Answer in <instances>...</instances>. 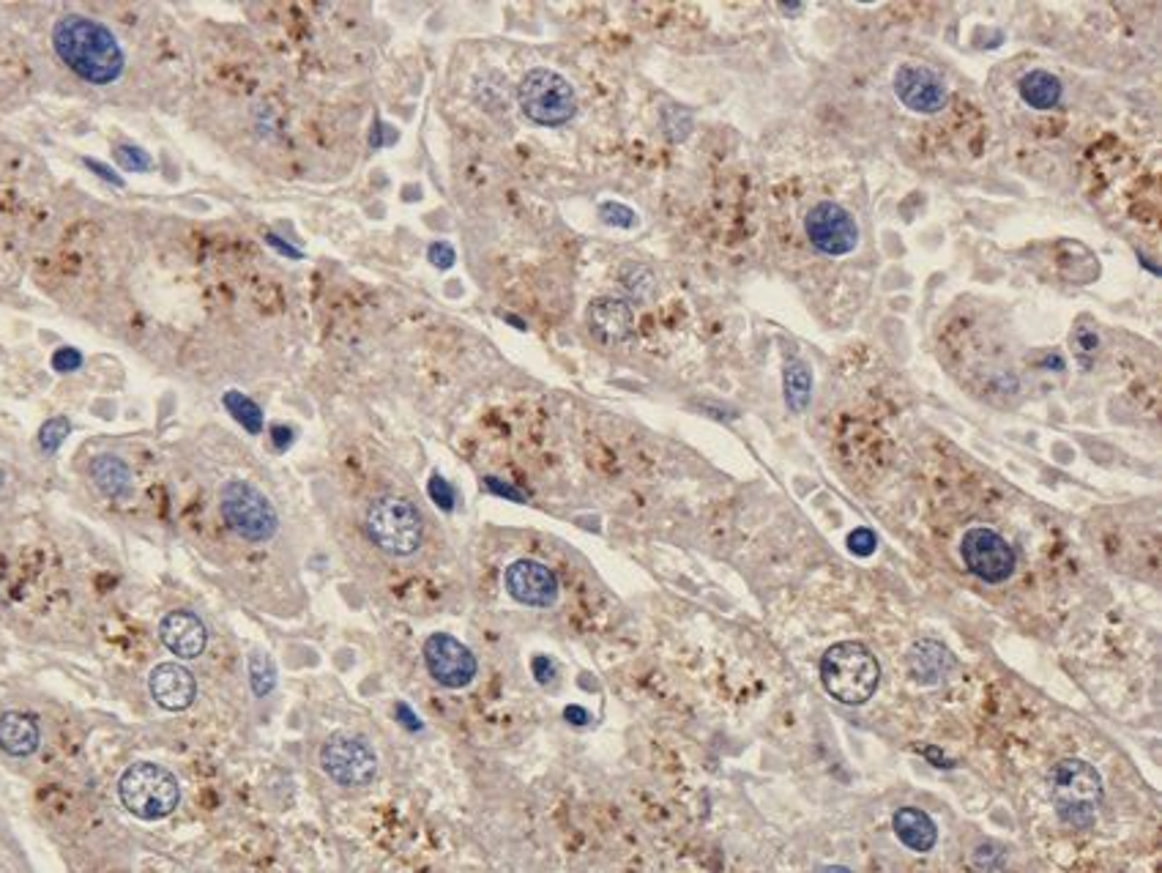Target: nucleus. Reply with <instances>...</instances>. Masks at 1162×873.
<instances>
[{
    "label": "nucleus",
    "instance_id": "obj_1",
    "mask_svg": "<svg viewBox=\"0 0 1162 873\" xmlns=\"http://www.w3.org/2000/svg\"><path fill=\"white\" fill-rule=\"evenodd\" d=\"M53 50L79 79L110 85L127 69V55L116 33L85 14H64L53 28Z\"/></svg>",
    "mask_w": 1162,
    "mask_h": 873
},
{
    "label": "nucleus",
    "instance_id": "obj_2",
    "mask_svg": "<svg viewBox=\"0 0 1162 873\" xmlns=\"http://www.w3.org/2000/svg\"><path fill=\"white\" fill-rule=\"evenodd\" d=\"M821 682L832 699L848 707H859L876 696L878 682H881V666L865 644L843 640V644L826 649L821 657Z\"/></svg>",
    "mask_w": 1162,
    "mask_h": 873
},
{
    "label": "nucleus",
    "instance_id": "obj_3",
    "mask_svg": "<svg viewBox=\"0 0 1162 873\" xmlns=\"http://www.w3.org/2000/svg\"><path fill=\"white\" fill-rule=\"evenodd\" d=\"M1103 778L1092 764L1064 758L1051 773V799L1058 819L1075 830H1088L1103 805Z\"/></svg>",
    "mask_w": 1162,
    "mask_h": 873
},
{
    "label": "nucleus",
    "instance_id": "obj_4",
    "mask_svg": "<svg viewBox=\"0 0 1162 873\" xmlns=\"http://www.w3.org/2000/svg\"><path fill=\"white\" fill-rule=\"evenodd\" d=\"M123 808L143 821L167 819L181 802V786L170 769L151 762H138L118 780Z\"/></svg>",
    "mask_w": 1162,
    "mask_h": 873
},
{
    "label": "nucleus",
    "instance_id": "obj_5",
    "mask_svg": "<svg viewBox=\"0 0 1162 873\" xmlns=\"http://www.w3.org/2000/svg\"><path fill=\"white\" fill-rule=\"evenodd\" d=\"M367 535L381 551L391 556H411L424 540V524L419 509L408 498L381 496L367 509Z\"/></svg>",
    "mask_w": 1162,
    "mask_h": 873
},
{
    "label": "nucleus",
    "instance_id": "obj_6",
    "mask_svg": "<svg viewBox=\"0 0 1162 873\" xmlns=\"http://www.w3.org/2000/svg\"><path fill=\"white\" fill-rule=\"evenodd\" d=\"M219 513L228 529L247 542H269L280 529V518L269 498L243 479L225 482L219 491Z\"/></svg>",
    "mask_w": 1162,
    "mask_h": 873
},
{
    "label": "nucleus",
    "instance_id": "obj_7",
    "mask_svg": "<svg viewBox=\"0 0 1162 873\" xmlns=\"http://www.w3.org/2000/svg\"><path fill=\"white\" fill-rule=\"evenodd\" d=\"M518 99L525 116L540 127H564L577 112V96L569 79L550 69H531L520 83Z\"/></svg>",
    "mask_w": 1162,
    "mask_h": 873
},
{
    "label": "nucleus",
    "instance_id": "obj_8",
    "mask_svg": "<svg viewBox=\"0 0 1162 873\" xmlns=\"http://www.w3.org/2000/svg\"><path fill=\"white\" fill-rule=\"evenodd\" d=\"M321 767L334 784L354 789V786H367L376 778L378 756L365 736L337 731L323 742Z\"/></svg>",
    "mask_w": 1162,
    "mask_h": 873
},
{
    "label": "nucleus",
    "instance_id": "obj_9",
    "mask_svg": "<svg viewBox=\"0 0 1162 873\" xmlns=\"http://www.w3.org/2000/svg\"><path fill=\"white\" fill-rule=\"evenodd\" d=\"M963 564L968 567L971 575H977L985 583H1004L1018 567V556L1012 546L993 529H968L960 540Z\"/></svg>",
    "mask_w": 1162,
    "mask_h": 873
},
{
    "label": "nucleus",
    "instance_id": "obj_10",
    "mask_svg": "<svg viewBox=\"0 0 1162 873\" xmlns=\"http://www.w3.org/2000/svg\"><path fill=\"white\" fill-rule=\"evenodd\" d=\"M804 234H807L810 244L818 252L832 255V258L854 252L856 244H859V225H856L851 212H846L840 203L832 201L810 208L807 217H804Z\"/></svg>",
    "mask_w": 1162,
    "mask_h": 873
},
{
    "label": "nucleus",
    "instance_id": "obj_11",
    "mask_svg": "<svg viewBox=\"0 0 1162 873\" xmlns=\"http://www.w3.org/2000/svg\"><path fill=\"white\" fill-rule=\"evenodd\" d=\"M424 662L441 688L460 690L476 677L474 651L449 633H433L424 640Z\"/></svg>",
    "mask_w": 1162,
    "mask_h": 873
},
{
    "label": "nucleus",
    "instance_id": "obj_12",
    "mask_svg": "<svg viewBox=\"0 0 1162 873\" xmlns=\"http://www.w3.org/2000/svg\"><path fill=\"white\" fill-rule=\"evenodd\" d=\"M894 94L909 110L922 116H935L949 101L944 79L922 64H903L894 72Z\"/></svg>",
    "mask_w": 1162,
    "mask_h": 873
},
{
    "label": "nucleus",
    "instance_id": "obj_13",
    "mask_svg": "<svg viewBox=\"0 0 1162 873\" xmlns=\"http://www.w3.org/2000/svg\"><path fill=\"white\" fill-rule=\"evenodd\" d=\"M503 583H507V592L529 608H550L558 600V578L542 561H512L507 567Z\"/></svg>",
    "mask_w": 1162,
    "mask_h": 873
},
{
    "label": "nucleus",
    "instance_id": "obj_14",
    "mask_svg": "<svg viewBox=\"0 0 1162 873\" xmlns=\"http://www.w3.org/2000/svg\"><path fill=\"white\" fill-rule=\"evenodd\" d=\"M149 690L162 710L184 712L189 710L192 701H195L197 682L189 668L178 666V662H162V666H156L154 671H151Z\"/></svg>",
    "mask_w": 1162,
    "mask_h": 873
},
{
    "label": "nucleus",
    "instance_id": "obj_15",
    "mask_svg": "<svg viewBox=\"0 0 1162 873\" xmlns=\"http://www.w3.org/2000/svg\"><path fill=\"white\" fill-rule=\"evenodd\" d=\"M588 332L597 343L602 345H623L632 340L634 334V317L627 302L613 297H605L591 302L586 313Z\"/></svg>",
    "mask_w": 1162,
    "mask_h": 873
},
{
    "label": "nucleus",
    "instance_id": "obj_16",
    "mask_svg": "<svg viewBox=\"0 0 1162 873\" xmlns=\"http://www.w3.org/2000/svg\"><path fill=\"white\" fill-rule=\"evenodd\" d=\"M159 638L181 660H195L208 644L206 625L192 611H170L159 625Z\"/></svg>",
    "mask_w": 1162,
    "mask_h": 873
},
{
    "label": "nucleus",
    "instance_id": "obj_17",
    "mask_svg": "<svg viewBox=\"0 0 1162 873\" xmlns=\"http://www.w3.org/2000/svg\"><path fill=\"white\" fill-rule=\"evenodd\" d=\"M42 731L33 714L28 712H3L0 714V751L11 758H25L39 751Z\"/></svg>",
    "mask_w": 1162,
    "mask_h": 873
},
{
    "label": "nucleus",
    "instance_id": "obj_18",
    "mask_svg": "<svg viewBox=\"0 0 1162 873\" xmlns=\"http://www.w3.org/2000/svg\"><path fill=\"white\" fill-rule=\"evenodd\" d=\"M911 677L920 685H938L955 668V657L938 640H916L909 651Z\"/></svg>",
    "mask_w": 1162,
    "mask_h": 873
},
{
    "label": "nucleus",
    "instance_id": "obj_19",
    "mask_svg": "<svg viewBox=\"0 0 1162 873\" xmlns=\"http://www.w3.org/2000/svg\"><path fill=\"white\" fill-rule=\"evenodd\" d=\"M894 836L900 838L903 847H909L911 852L925 854L935 847L938 841V827L930 819L925 810L920 808H900L892 819Z\"/></svg>",
    "mask_w": 1162,
    "mask_h": 873
},
{
    "label": "nucleus",
    "instance_id": "obj_20",
    "mask_svg": "<svg viewBox=\"0 0 1162 873\" xmlns=\"http://www.w3.org/2000/svg\"><path fill=\"white\" fill-rule=\"evenodd\" d=\"M90 479L107 498H127L132 493V472L118 455H99L90 461Z\"/></svg>",
    "mask_w": 1162,
    "mask_h": 873
},
{
    "label": "nucleus",
    "instance_id": "obj_21",
    "mask_svg": "<svg viewBox=\"0 0 1162 873\" xmlns=\"http://www.w3.org/2000/svg\"><path fill=\"white\" fill-rule=\"evenodd\" d=\"M1018 90L1020 99L1029 107H1034V110H1053V107H1058V101H1062L1064 96L1062 79L1045 69H1031L1029 75L1020 77Z\"/></svg>",
    "mask_w": 1162,
    "mask_h": 873
},
{
    "label": "nucleus",
    "instance_id": "obj_22",
    "mask_svg": "<svg viewBox=\"0 0 1162 873\" xmlns=\"http://www.w3.org/2000/svg\"><path fill=\"white\" fill-rule=\"evenodd\" d=\"M810 397H813V376H810L807 365L802 362H793L785 370V400L788 406L796 413H802L810 406Z\"/></svg>",
    "mask_w": 1162,
    "mask_h": 873
},
{
    "label": "nucleus",
    "instance_id": "obj_23",
    "mask_svg": "<svg viewBox=\"0 0 1162 873\" xmlns=\"http://www.w3.org/2000/svg\"><path fill=\"white\" fill-rule=\"evenodd\" d=\"M222 402H225V408L232 413V419H236V422L241 424L247 433L258 435L260 430H263V411H260V406L252 400V397H247L232 389V392H225Z\"/></svg>",
    "mask_w": 1162,
    "mask_h": 873
},
{
    "label": "nucleus",
    "instance_id": "obj_24",
    "mask_svg": "<svg viewBox=\"0 0 1162 873\" xmlns=\"http://www.w3.org/2000/svg\"><path fill=\"white\" fill-rule=\"evenodd\" d=\"M249 682H252V690L258 699H265V696L274 690L276 668L274 660H271L263 649H254L252 655H249Z\"/></svg>",
    "mask_w": 1162,
    "mask_h": 873
},
{
    "label": "nucleus",
    "instance_id": "obj_25",
    "mask_svg": "<svg viewBox=\"0 0 1162 873\" xmlns=\"http://www.w3.org/2000/svg\"><path fill=\"white\" fill-rule=\"evenodd\" d=\"M69 433H72V424L66 417L47 419V422L42 424V430H39V446H42L44 455H55V452L61 450V444L69 439Z\"/></svg>",
    "mask_w": 1162,
    "mask_h": 873
},
{
    "label": "nucleus",
    "instance_id": "obj_26",
    "mask_svg": "<svg viewBox=\"0 0 1162 873\" xmlns=\"http://www.w3.org/2000/svg\"><path fill=\"white\" fill-rule=\"evenodd\" d=\"M621 282H623V288H627V291L638 299L651 297V291H654V285H656L654 274H651L645 266H638V263H629L627 269L621 271Z\"/></svg>",
    "mask_w": 1162,
    "mask_h": 873
},
{
    "label": "nucleus",
    "instance_id": "obj_27",
    "mask_svg": "<svg viewBox=\"0 0 1162 873\" xmlns=\"http://www.w3.org/2000/svg\"><path fill=\"white\" fill-rule=\"evenodd\" d=\"M971 863L979 873H1001V869H1004V849L999 843H982L974 852Z\"/></svg>",
    "mask_w": 1162,
    "mask_h": 873
},
{
    "label": "nucleus",
    "instance_id": "obj_28",
    "mask_svg": "<svg viewBox=\"0 0 1162 873\" xmlns=\"http://www.w3.org/2000/svg\"><path fill=\"white\" fill-rule=\"evenodd\" d=\"M116 159L129 173H145V170L154 168V159L145 154L143 149H138V146H118Z\"/></svg>",
    "mask_w": 1162,
    "mask_h": 873
},
{
    "label": "nucleus",
    "instance_id": "obj_29",
    "mask_svg": "<svg viewBox=\"0 0 1162 873\" xmlns=\"http://www.w3.org/2000/svg\"><path fill=\"white\" fill-rule=\"evenodd\" d=\"M599 214H602L605 223L616 225V228H634L638 225V214L632 208L621 206V203H602Z\"/></svg>",
    "mask_w": 1162,
    "mask_h": 873
},
{
    "label": "nucleus",
    "instance_id": "obj_30",
    "mask_svg": "<svg viewBox=\"0 0 1162 873\" xmlns=\"http://www.w3.org/2000/svg\"><path fill=\"white\" fill-rule=\"evenodd\" d=\"M427 493H430V498L438 504V509H444V513H452V509H455V491H452V485L441 474L430 476Z\"/></svg>",
    "mask_w": 1162,
    "mask_h": 873
},
{
    "label": "nucleus",
    "instance_id": "obj_31",
    "mask_svg": "<svg viewBox=\"0 0 1162 873\" xmlns=\"http://www.w3.org/2000/svg\"><path fill=\"white\" fill-rule=\"evenodd\" d=\"M876 548H878V537H876V531H870L867 526H859V529H854L851 535H848V551H851L854 556L867 559V556L876 553Z\"/></svg>",
    "mask_w": 1162,
    "mask_h": 873
},
{
    "label": "nucleus",
    "instance_id": "obj_32",
    "mask_svg": "<svg viewBox=\"0 0 1162 873\" xmlns=\"http://www.w3.org/2000/svg\"><path fill=\"white\" fill-rule=\"evenodd\" d=\"M455 258H457L455 249H452L446 241H433L427 247V260L435 266V269H452V266H455Z\"/></svg>",
    "mask_w": 1162,
    "mask_h": 873
},
{
    "label": "nucleus",
    "instance_id": "obj_33",
    "mask_svg": "<svg viewBox=\"0 0 1162 873\" xmlns=\"http://www.w3.org/2000/svg\"><path fill=\"white\" fill-rule=\"evenodd\" d=\"M53 367L58 373H75L83 367V354L77 348H58L53 354Z\"/></svg>",
    "mask_w": 1162,
    "mask_h": 873
},
{
    "label": "nucleus",
    "instance_id": "obj_34",
    "mask_svg": "<svg viewBox=\"0 0 1162 873\" xmlns=\"http://www.w3.org/2000/svg\"><path fill=\"white\" fill-rule=\"evenodd\" d=\"M534 677L540 685H553L555 682V666L550 657H534Z\"/></svg>",
    "mask_w": 1162,
    "mask_h": 873
},
{
    "label": "nucleus",
    "instance_id": "obj_35",
    "mask_svg": "<svg viewBox=\"0 0 1162 873\" xmlns=\"http://www.w3.org/2000/svg\"><path fill=\"white\" fill-rule=\"evenodd\" d=\"M85 168L94 170V173L99 175L101 181H107V184H112V186H123V179H121V175H116L110 168H107V164L96 162V159H85Z\"/></svg>",
    "mask_w": 1162,
    "mask_h": 873
},
{
    "label": "nucleus",
    "instance_id": "obj_36",
    "mask_svg": "<svg viewBox=\"0 0 1162 873\" xmlns=\"http://www.w3.org/2000/svg\"><path fill=\"white\" fill-rule=\"evenodd\" d=\"M1075 345H1078L1080 356H1088L1097 351L1099 340H1097V334L1088 332V328H1078V332H1075Z\"/></svg>",
    "mask_w": 1162,
    "mask_h": 873
},
{
    "label": "nucleus",
    "instance_id": "obj_37",
    "mask_svg": "<svg viewBox=\"0 0 1162 873\" xmlns=\"http://www.w3.org/2000/svg\"><path fill=\"white\" fill-rule=\"evenodd\" d=\"M485 485H487V487H490V491H492V493H498V496H507V498H512V502H525V496H523V493H520V491H518V487H512V485H503V482H501V479H492V476H487V479H485Z\"/></svg>",
    "mask_w": 1162,
    "mask_h": 873
},
{
    "label": "nucleus",
    "instance_id": "obj_38",
    "mask_svg": "<svg viewBox=\"0 0 1162 873\" xmlns=\"http://www.w3.org/2000/svg\"><path fill=\"white\" fill-rule=\"evenodd\" d=\"M271 439H274L276 450H287V446L293 444V439H296V435H293V430L285 428V424H276V428L271 430Z\"/></svg>",
    "mask_w": 1162,
    "mask_h": 873
},
{
    "label": "nucleus",
    "instance_id": "obj_39",
    "mask_svg": "<svg viewBox=\"0 0 1162 873\" xmlns=\"http://www.w3.org/2000/svg\"><path fill=\"white\" fill-rule=\"evenodd\" d=\"M397 718H400L402 725H408L411 731H422V720L416 718V714L411 712V707L405 704H397Z\"/></svg>",
    "mask_w": 1162,
    "mask_h": 873
},
{
    "label": "nucleus",
    "instance_id": "obj_40",
    "mask_svg": "<svg viewBox=\"0 0 1162 873\" xmlns=\"http://www.w3.org/2000/svg\"><path fill=\"white\" fill-rule=\"evenodd\" d=\"M265 241H269V247H274V249H276V252L287 255V258H296V260H298V258H302V252H298V249H296V247H291V244H285V241H282V238H280V236L269 234V236H265Z\"/></svg>",
    "mask_w": 1162,
    "mask_h": 873
},
{
    "label": "nucleus",
    "instance_id": "obj_41",
    "mask_svg": "<svg viewBox=\"0 0 1162 873\" xmlns=\"http://www.w3.org/2000/svg\"><path fill=\"white\" fill-rule=\"evenodd\" d=\"M566 720H569V723H575V725H586L588 723V714H586V710H583V707H569V710H566Z\"/></svg>",
    "mask_w": 1162,
    "mask_h": 873
},
{
    "label": "nucleus",
    "instance_id": "obj_42",
    "mask_svg": "<svg viewBox=\"0 0 1162 873\" xmlns=\"http://www.w3.org/2000/svg\"><path fill=\"white\" fill-rule=\"evenodd\" d=\"M818 873H854V871L843 869V865H826V869H821Z\"/></svg>",
    "mask_w": 1162,
    "mask_h": 873
}]
</instances>
